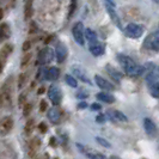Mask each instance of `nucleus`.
<instances>
[{
    "mask_svg": "<svg viewBox=\"0 0 159 159\" xmlns=\"http://www.w3.org/2000/svg\"><path fill=\"white\" fill-rule=\"evenodd\" d=\"M117 61L123 68L125 73L129 77H139L143 72V66H139L135 61L125 54H117Z\"/></svg>",
    "mask_w": 159,
    "mask_h": 159,
    "instance_id": "1",
    "label": "nucleus"
},
{
    "mask_svg": "<svg viewBox=\"0 0 159 159\" xmlns=\"http://www.w3.org/2000/svg\"><path fill=\"white\" fill-rule=\"evenodd\" d=\"M72 35L74 41L79 44V46H84L85 43V28L83 22H77L72 26Z\"/></svg>",
    "mask_w": 159,
    "mask_h": 159,
    "instance_id": "2",
    "label": "nucleus"
},
{
    "mask_svg": "<svg viewBox=\"0 0 159 159\" xmlns=\"http://www.w3.org/2000/svg\"><path fill=\"white\" fill-rule=\"evenodd\" d=\"M125 32H126V35H127L128 37H130V39H139V37H141L143 35L145 28H143V25H139V24L136 23H129L125 28Z\"/></svg>",
    "mask_w": 159,
    "mask_h": 159,
    "instance_id": "3",
    "label": "nucleus"
},
{
    "mask_svg": "<svg viewBox=\"0 0 159 159\" xmlns=\"http://www.w3.org/2000/svg\"><path fill=\"white\" fill-rule=\"evenodd\" d=\"M48 97L49 99L52 101V103L54 107L56 105H60L61 101H62V92H61V89L59 88L57 85H52L49 90H48Z\"/></svg>",
    "mask_w": 159,
    "mask_h": 159,
    "instance_id": "4",
    "label": "nucleus"
},
{
    "mask_svg": "<svg viewBox=\"0 0 159 159\" xmlns=\"http://www.w3.org/2000/svg\"><path fill=\"white\" fill-rule=\"evenodd\" d=\"M54 55H55V52L49 47L43 48L39 53L37 56V60H39V64L41 65H47L49 62H52L54 60Z\"/></svg>",
    "mask_w": 159,
    "mask_h": 159,
    "instance_id": "5",
    "label": "nucleus"
},
{
    "mask_svg": "<svg viewBox=\"0 0 159 159\" xmlns=\"http://www.w3.org/2000/svg\"><path fill=\"white\" fill-rule=\"evenodd\" d=\"M143 46L147 49H151V50H159V30L152 32L151 35L147 36V39L143 42Z\"/></svg>",
    "mask_w": 159,
    "mask_h": 159,
    "instance_id": "6",
    "label": "nucleus"
},
{
    "mask_svg": "<svg viewBox=\"0 0 159 159\" xmlns=\"http://www.w3.org/2000/svg\"><path fill=\"white\" fill-rule=\"evenodd\" d=\"M77 147L79 148V151L81 153H84L89 159H107V157L102 154V153H99V152L97 151H93L92 148H89L86 146H84V145H81V143H77Z\"/></svg>",
    "mask_w": 159,
    "mask_h": 159,
    "instance_id": "7",
    "label": "nucleus"
},
{
    "mask_svg": "<svg viewBox=\"0 0 159 159\" xmlns=\"http://www.w3.org/2000/svg\"><path fill=\"white\" fill-rule=\"evenodd\" d=\"M104 5H105V10H107V12H108V15L110 17L112 23L115 24L119 29H122V22H121V18H120V16L117 15L116 10H115V6L108 4V2H104Z\"/></svg>",
    "mask_w": 159,
    "mask_h": 159,
    "instance_id": "8",
    "label": "nucleus"
},
{
    "mask_svg": "<svg viewBox=\"0 0 159 159\" xmlns=\"http://www.w3.org/2000/svg\"><path fill=\"white\" fill-rule=\"evenodd\" d=\"M13 50V46L12 44H5L4 47L0 49V74L4 70L5 65H6V60H7L8 55L12 53Z\"/></svg>",
    "mask_w": 159,
    "mask_h": 159,
    "instance_id": "9",
    "label": "nucleus"
},
{
    "mask_svg": "<svg viewBox=\"0 0 159 159\" xmlns=\"http://www.w3.org/2000/svg\"><path fill=\"white\" fill-rule=\"evenodd\" d=\"M67 54H68L67 47L65 46L64 43L59 42V43L56 44V47H55V57H56V61H57L59 64H62L65 60H66V57H67Z\"/></svg>",
    "mask_w": 159,
    "mask_h": 159,
    "instance_id": "10",
    "label": "nucleus"
},
{
    "mask_svg": "<svg viewBox=\"0 0 159 159\" xmlns=\"http://www.w3.org/2000/svg\"><path fill=\"white\" fill-rule=\"evenodd\" d=\"M72 72H73L74 77H77V78L80 79L81 81L86 83V84H89V85L92 84L91 80H90V78L88 77V74H86V71H85L83 67H80V66H72Z\"/></svg>",
    "mask_w": 159,
    "mask_h": 159,
    "instance_id": "11",
    "label": "nucleus"
},
{
    "mask_svg": "<svg viewBox=\"0 0 159 159\" xmlns=\"http://www.w3.org/2000/svg\"><path fill=\"white\" fill-rule=\"evenodd\" d=\"M143 128H145L146 134L150 135L151 138H154V136L157 135V133H158L156 123L151 119H148V117H146V119L143 120Z\"/></svg>",
    "mask_w": 159,
    "mask_h": 159,
    "instance_id": "12",
    "label": "nucleus"
},
{
    "mask_svg": "<svg viewBox=\"0 0 159 159\" xmlns=\"http://www.w3.org/2000/svg\"><path fill=\"white\" fill-rule=\"evenodd\" d=\"M107 116L109 117V120H111L112 122H127V116L123 112L119 111V110H108L107 111Z\"/></svg>",
    "mask_w": 159,
    "mask_h": 159,
    "instance_id": "13",
    "label": "nucleus"
},
{
    "mask_svg": "<svg viewBox=\"0 0 159 159\" xmlns=\"http://www.w3.org/2000/svg\"><path fill=\"white\" fill-rule=\"evenodd\" d=\"M95 81L96 84H97V86L99 89H102V90H104V91H111V90H114V85H112L110 81H108L107 79H104V78H102L101 75H95Z\"/></svg>",
    "mask_w": 159,
    "mask_h": 159,
    "instance_id": "14",
    "label": "nucleus"
},
{
    "mask_svg": "<svg viewBox=\"0 0 159 159\" xmlns=\"http://www.w3.org/2000/svg\"><path fill=\"white\" fill-rule=\"evenodd\" d=\"M13 127V120L11 117H4V119L0 121V134L5 135L7 134L8 132L12 129Z\"/></svg>",
    "mask_w": 159,
    "mask_h": 159,
    "instance_id": "15",
    "label": "nucleus"
},
{
    "mask_svg": "<svg viewBox=\"0 0 159 159\" xmlns=\"http://www.w3.org/2000/svg\"><path fill=\"white\" fill-rule=\"evenodd\" d=\"M48 120H49L53 125L60 123V121H61V111H60L57 108L53 107L52 109L48 110Z\"/></svg>",
    "mask_w": 159,
    "mask_h": 159,
    "instance_id": "16",
    "label": "nucleus"
},
{
    "mask_svg": "<svg viewBox=\"0 0 159 159\" xmlns=\"http://www.w3.org/2000/svg\"><path fill=\"white\" fill-rule=\"evenodd\" d=\"M107 72H108V74L111 77L112 79L115 80L116 83H120L121 80H122V78H123V75H122V73L120 71H117L115 67H112L111 65H107Z\"/></svg>",
    "mask_w": 159,
    "mask_h": 159,
    "instance_id": "17",
    "label": "nucleus"
},
{
    "mask_svg": "<svg viewBox=\"0 0 159 159\" xmlns=\"http://www.w3.org/2000/svg\"><path fill=\"white\" fill-rule=\"evenodd\" d=\"M59 77H60V70L57 67H50L46 72V80L54 81L59 79Z\"/></svg>",
    "mask_w": 159,
    "mask_h": 159,
    "instance_id": "18",
    "label": "nucleus"
},
{
    "mask_svg": "<svg viewBox=\"0 0 159 159\" xmlns=\"http://www.w3.org/2000/svg\"><path fill=\"white\" fill-rule=\"evenodd\" d=\"M10 36H11V30H10L8 24L6 23L0 24V43L2 41L7 40Z\"/></svg>",
    "mask_w": 159,
    "mask_h": 159,
    "instance_id": "19",
    "label": "nucleus"
},
{
    "mask_svg": "<svg viewBox=\"0 0 159 159\" xmlns=\"http://www.w3.org/2000/svg\"><path fill=\"white\" fill-rule=\"evenodd\" d=\"M96 97H97V99L102 101L104 103L110 104L115 102V97H114L111 93H108V92H99V93L96 95Z\"/></svg>",
    "mask_w": 159,
    "mask_h": 159,
    "instance_id": "20",
    "label": "nucleus"
},
{
    "mask_svg": "<svg viewBox=\"0 0 159 159\" xmlns=\"http://www.w3.org/2000/svg\"><path fill=\"white\" fill-rule=\"evenodd\" d=\"M90 53L95 56H99L104 54V46L102 44H98V43H93V44H90Z\"/></svg>",
    "mask_w": 159,
    "mask_h": 159,
    "instance_id": "21",
    "label": "nucleus"
},
{
    "mask_svg": "<svg viewBox=\"0 0 159 159\" xmlns=\"http://www.w3.org/2000/svg\"><path fill=\"white\" fill-rule=\"evenodd\" d=\"M85 39L90 42V44L97 43V34H96L95 30L88 28V29H85Z\"/></svg>",
    "mask_w": 159,
    "mask_h": 159,
    "instance_id": "22",
    "label": "nucleus"
},
{
    "mask_svg": "<svg viewBox=\"0 0 159 159\" xmlns=\"http://www.w3.org/2000/svg\"><path fill=\"white\" fill-rule=\"evenodd\" d=\"M146 80H147V84H148L150 86H152V85H154L156 83H158L159 77H158V74L152 70V71L148 72V74H147V77H146Z\"/></svg>",
    "mask_w": 159,
    "mask_h": 159,
    "instance_id": "23",
    "label": "nucleus"
},
{
    "mask_svg": "<svg viewBox=\"0 0 159 159\" xmlns=\"http://www.w3.org/2000/svg\"><path fill=\"white\" fill-rule=\"evenodd\" d=\"M65 81L67 83V85L68 86H71V88H77L78 86V81L75 79V77H73L71 74H66L65 75Z\"/></svg>",
    "mask_w": 159,
    "mask_h": 159,
    "instance_id": "24",
    "label": "nucleus"
},
{
    "mask_svg": "<svg viewBox=\"0 0 159 159\" xmlns=\"http://www.w3.org/2000/svg\"><path fill=\"white\" fill-rule=\"evenodd\" d=\"M24 16L26 19H29L32 16V4L31 0H26V4H25V7H24Z\"/></svg>",
    "mask_w": 159,
    "mask_h": 159,
    "instance_id": "25",
    "label": "nucleus"
},
{
    "mask_svg": "<svg viewBox=\"0 0 159 159\" xmlns=\"http://www.w3.org/2000/svg\"><path fill=\"white\" fill-rule=\"evenodd\" d=\"M96 141L99 143L101 146L105 147V148H110V147H111L110 143H109V141H107L104 138H101V136H96Z\"/></svg>",
    "mask_w": 159,
    "mask_h": 159,
    "instance_id": "26",
    "label": "nucleus"
},
{
    "mask_svg": "<svg viewBox=\"0 0 159 159\" xmlns=\"http://www.w3.org/2000/svg\"><path fill=\"white\" fill-rule=\"evenodd\" d=\"M151 95L156 98H159V81L151 86Z\"/></svg>",
    "mask_w": 159,
    "mask_h": 159,
    "instance_id": "27",
    "label": "nucleus"
},
{
    "mask_svg": "<svg viewBox=\"0 0 159 159\" xmlns=\"http://www.w3.org/2000/svg\"><path fill=\"white\" fill-rule=\"evenodd\" d=\"M31 60V53H26L25 55L23 56V59H22V62H20V67L24 68L26 65L29 64V61Z\"/></svg>",
    "mask_w": 159,
    "mask_h": 159,
    "instance_id": "28",
    "label": "nucleus"
},
{
    "mask_svg": "<svg viewBox=\"0 0 159 159\" xmlns=\"http://www.w3.org/2000/svg\"><path fill=\"white\" fill-rule=\"evenodd\" d=\"M89 97V92L86 90H79L77 93V98L78 99H86Z\"/></svg>",
    "mask_w": 159,
    "mask_h": 159,
    "instance_id": "29",
    "label": "nucleus"
},
{
    "mask_svg": "<svg viewBox=\"0 0 159 159\" xmlns=\"http://www.w3.org/2000/svg\"><path fill=\"white\" fill-rule=\"evenodd\" d=\"M32 127H34V120H29L25 125V133L26 134H30L32 132Z\"/></svg>",
    "mask_w": 159,
    "mask_h": 159,
    "instance_id": "30",
    "label": "nucleus"
},
{
    "mask_svg": "<svg viewBox=\"0 0 159 159\" xmlns=\"http://www.w3.org/2000/svg\"><path fill=\"white\" fill-rule=\"evenodd\" d=\"M24 83H25V74L22 73V74L19 75V78H18V89L23 88Z\"/></svg>",
    "mask_w": 159,
    "mask_h": 159,
    "instance_id": "31",
    "label": "nucleus"
},
{
    "mask_svg": "<svg viewBox=\"0 0 159 159\" xmlns=\"http://www.w3.org/2000/svg\"><path fill=\"white\" fill-rule=\"evenodd\" d=\"M30 48H31V42L30 41H25L23 43V46H22V49H23V52H29L30 50Z\"/></svg>",
    "mask_w": 159,
    "mask_h": 159,
    "instance_id": "32",
    "label": "nucleus"
},
{
    "mask_svg": "<svg viewBox=\"0 0 159 159\" xmlns=\"http://www.w3.org/2000/svg\"><path fill=\"white\" fill-rule=\"evenodd\" d=\"M31 108H32L31 104H26L24 107V116H29V114L31 111Z\"/></svg>",
    "mask_w": 159,
    "mask_h": 159,
    "instance_id": "33",
    "label": "nucleus"
},
{
    "mask_svg": "<svg viewBox=\"0 0 159 159\" xmlns=\"http://www.w3.org/2000/svg\"><path fill=\"white\" fill-rule=\"evenodd\" d=\"M105 121H107V119H105V115H103V114H99L96 117V122H98V123H104Z\"/></svg>",
    "mask_w": 159,
    "mask_h": 159,
    "instance_id": "34",
    "label": "nucleus"
},
{
    "mask_svg": "<svg viewBox=\"0 0 159 159\" xmlns=\"http://www.w3.org/2000/svg\"><path fill=\"white\" fill-rule=\"evenodd\" d=\"M101 109H102L101 104H98V103L91 104V110H93V111H98V110H101Z\"/></svg>",
    "mask_w": 159,
    "mask_h": 159,
    "instance_id": "35",
    "label": "nucleus"
},
{
    "mask_svg": "<svg viewBox=\"0 0 159 159\" xmlns=\"http://www.w3.org/2000/svg\"><path fill=\"white\" fill-rule=\"evenodd\" d=\"M40 110L42 112L44 111V110H47V103H46V101H41V104H40Z\"/></svg>",
    "mask_w": 159,
    "mask_h": 159,
    "instance_id": "36",
    "label": "nucleus"
},
{
    "mask_svg": "<svg viewBox=\"0 0 159 159\" xmlns=\"http://www.w3.org/2000/svg\"><path fill=\"white\" fill-rule=\"evenodd\" d=\"M40 130L41 133H46L47 132V125L44 122H41L40 123Z\"/></svg>",
    "mask_w": 159,
    "mask_h": 159,
    "instance_id": "37",
    "label": "nucleus"
},
{
    "mask_svg": "<svg viewBox=\"0 0 159 159\" xmlns=\"http://www.w3.org/2000/svg\"><path fill=\"white\" fill-rule=\"evenodd\" d=\"M86 107H88V103H86L85 101H84V102H80V103L78 104V109H79V110H83V109H85Z\"/></svg>",
    "mask_w": 159,
    "mask_h": 159,
    "instance_id": "38",
    "label": "nucleus"
},
{
    "mask_svg": "<svg viewBox=\"0 0 159 159\" xmlns=\"http://www.w3.org/2000/svg\"><path fill=\"white\" fill-rule=\"evenodd\" d=\"M104 2H108V4H110V5H114L115 6V2H114V0H103Z\"/></svg>",
    "mask_w": 159,
    "mask_h": 159,
    "instance_id": "39",
    "label": "nucleus"
},
{
    "mask_svg": "<svg viewBox=\"0 0 159 159\" xmlns=\"http://www.w3.org/2000/svg\"><path fill=\"white\" fill-rule=\"evenodd\" d=\"M4 18V11H2V8H0V20Z\"/></svg>",
    "mask_w": 159,
    "mask_h": 159,
    "instance_id": "40",
    "label": "nucleus"
},
{
    "mask_svg": "<svg viewBox=\"0 0 159 159\" xmlns=\"http://www.w3.org/2000/svg\"><path fill=\"white\" fill-rule=\"evenodd\" d=\"M43 91H44V89H43V88H41V89H40V91H39V93H40V95H41V93H42Z\"/></svg>",
    "mask_w": 159,
    "mask_h": 159,
    "instance_id": "41",
    "label": "nucleus"
},
{
    "mask_svg": "<svg viewBox=\"0 0 159 159\" xmlns=\"http://www.w3.org/2000/svg\"><path fill=\"white\" fill-rule=\"evenodd\" d=\"M154 1H156V2H157V4H159V0H154Z\"/></svg>",
    "mask_w": 159,
    "mask_h": 159,
    "instance_id": "42",
    "label": "nucleus"
},
{
    "mask_svg": "<svg viewBox=\"0 0 159 159\" xmlns=\"http://www.w3.org/2000/svg\"><path fill=\"white\" fill-rule=\"evenodd\" d=\"M158 71H159V68H158Z\"/></svg>",
    "mask_w": 159,
    "mask_h": 159,
    "instance_id": "43",
    "label": "nucleus"
}]
</instances>
